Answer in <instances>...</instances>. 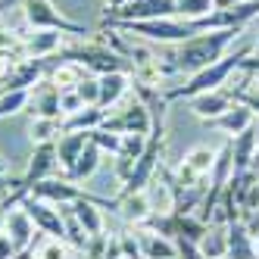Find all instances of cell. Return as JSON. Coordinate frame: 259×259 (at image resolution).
Returning a JSON list of instances; mask_svg holds the SVG:
<instances>
[{
    "mask_svg": "<svg viewBox=\"0 0 259 259\" xmlns=\"http://www.w3.org/2000/svg\"><path fill=\"white\" fill-rule=\"evenodd\" d=\"M244 28H219V31H203L194 34L191 41H184L175 47V72H188V75H197L206 66L219 63L225 57L228 44L237 38Z\"/></svg>",
    "mask_w": 259,
    "mask_h": 259,
    "instance_id": "obj_1",
    "label": "cell"
},
{
    "mask_svg": "<svg viewBox=\"0 0 259 259\" xmlns=\"http://www.w3.org/2000/svg\"><path fill=\"white\" fill-rule=\"evenodd\" d=\"M250 44L244 47H237L234 53H225L219 63L206 66L203 72H197V75L188 78V84H178V88H169L165 91V100H191L197 94H206V91H219V88H228V78H231V72L240 69V63H244L250 57Z\"/></svg>",
    "mask_w": 259,
    "mask_h": 259,
    "instance_id": "obj_2",
    "label": "cell"
},
{
    "mask_svg": "<svg viewBox=\"0 0 259 259\" xmlns=\"http://www.w3.org/2000/svg\"><path fill=\"white\" fill-rule=\"evenodd\" d=\"M60 60L78 63L94 75H109V72H132V60H125L119 50L109 44H78V47H66L57 53Z\"/></svg>",
    "mask_w": 259,
    "mask_h": 259,
    "instance_id": "obj_3",
    "label": "cell"
},
{
    "mask_svg": "<svg viewBox=\"0 0 259 259\" xmlns=\"http://www.w3.org/2000/svg\"><path fill=\"white\" fill-rule=\"evenodd\" d=\"M22 13H25V22L38 31H60V34H78L84 38L88 28L81 22H72L53 7V0H22Z\"/></svg>",
    "mask_w": 259,
    "mask_h": 259,
    "instance_id": "obj_4",
    "label": "cell"
},
{
    "mask_svg": "<svg viewBox=\"0 0 259 259\" xmlns=\"http://www.w3.org/2000/svg\"><path fill=\"white\" fill-rule=\"evenodd\" d=\"M159 156H162V135H150V138H147L144 153H141V156H138V162H135L132 175L125 178V188H122V194H119V197H128V194H141V191H147V184H150V178H153V175H156V169H159Z\"/></svg>",
    "mask_w": 259,
    "mask_h": 259,
    "instance_id": "obj_5",
    "label": "cell"
},
{
    "mask_svg": "<svg viewBox=\"0 0 259 259\" xmlns=\"http://www.w3.org/2000/svg\"><path fill=\"white\" fill-rule=\"evenodd\" d=\"M22 209L31 215V222H34V228H38V234H47V237H60V240H66L63 209H57L53 203L38 200V197H31V194L22 200Z\"/></svg>",
    "mask_w": 259,
    "mask_h": 259,
    "instance_id": "obj_6",
    "label": "cell"
},
{
    "mask_svg": "<svg viewBox=\"0 0 259 259\" xmlns=\"http://www.w3.org/2000/svg\"><path fill=\"white\" fill-rule=\"evenodd\" d=\"M175 16V0H128L116 13H109L106 19L113 22H150V19H169Z\"/></svg>",
    "mask_w": 259,
    "mask_h": 259,
    "instance_id": "obj_7",
    "label": "cell"
},
{
    "mask_svg": "<svg viewBox=\"0 0 259 259\" xmlns=\"http://www.w3.org/2000/svg\"><path fill=\"white\" fill-rule=\"evenodd\" d=\"M0 231L10 237V244L16 247V253L31 250V247H34V237H38V228H34V222H31V215H28L25 209H13V212H7L4 228H0Z\"/></svg>",
    "mask_w": 259,
    "mask_h": 259,
    "instance_id": "obj_8",
    "label": "cell"
},
{
    "mask_svg": "<svg viewBox=\"0 0 259 259\" xmlns=\"http://www.w3.org/2000/svg\"><path fill=\"white\" fill-rule=\"evenodd\" d=\"M53 169H57V141L38 144V147H34V153H31V159H28V169L22 175V188L31 191V184L50 178Z\"/></svg>",
    "mask_w": 259,
    "mask_h": 259,
    "instance_id": "obj_9",
    "label": "cell"
},
{
    "mask_svg": "<svg viewBox=\"0 0 259 259\" xmlns=\"http://www.w3.org/2000/svg\"><path fill=\"white\" fill-rule=\"evenodd\" d=\"M234 106V97L228 88H219V91H206V94H197L191 97V109L194 116H200L203 122H212L219 119L222 113H228V109Z\"/></svg>",
    "mask_w": 259,
    "mask_h": 259,
    "instance_id": "obj_10",
    "label": "cell"
},
{
    "mask_svg": "<svg viewBox=\"0 0 259 259\" xmlns=\"http://www.w3.org/2000/svg\"><path fill=\"white\" fill-rule=\"evenodd\" d=\"M256 116H253V109H247L244 103H234L228 113H222L219 119L209 122V128H215V132L222 135H228V138H237V135H244L247 128H253Z\"/></svg>",
    "mask_w": 259,
    "mask_h": 259,
    "instance_id": "obj_11",
    "label": "cell"
},
{
    "mask_svg": "<svg viewBox=\"0 0 259 259\" xmlns=\"http://www.w3.org/2000/svg\"><path fill=\"white\" fill-rule=\"evenodd\" d=\"M28 103H31L34 119H63V113H60V88L53 81H44L38 94L28 97Z\"/></svg>",
    "mask_w": 259,
    "mask_h": 259,
    "instance_id": "obj_12",
    "label": "cell"
},
{
    "mask_svg": "<svg viewBox=\"0 0 259 259\" xmlns=\"http://www.w3.org/2000/svg\"><path fill=\"white\" fill-rule=\"evenodd\" d=\"M60 31H38L22 44V60H47L53 53H60Z\"/></svg>",
    "mask_w": 259,
    "mask_h": 259,
    "instance_id": "obj_13",
    "label": "cell"
},
{
    "mask_svg": "<svg viewBox=\"0 0 259 259\" xmlns=\"http://www.w3.org/2000/svg\"><path fill=\"white\" fill-rule=\"evenodd\" d=\"M256 240L244 222H228V259H256Z\"/></svg>",
    "mask_w": 259,
    "mask_h": 259,
    "instance_id": "obj_14",
    "label": "cell"
},
{
    "mask_svg": "<svg viewBox=\"0 0 259 259\" xmlns=\"http://www.w3.org/2000/svg\"><path fill=\"white\" fill-rule=\"evenodd\" d=\"M88 144V132H66L60 141H57V162L66 169V175L72 172V165H75V159L81 156Z\"/></svg>",
    "mask_w": 259,
    "mask_h": 259,
    "instance_id": "obj_15",
    "label": "cell"
},
{
    "mask_svg": "<svg viewBox=\"0 0 259 259\" xmlns=\"http://www.w3.org/2000/svg\"><path fill=\"white\" fill-rule=\"evenodd\" d=\"M138 240H141L144 259H178V247L172 237H162L156 231H141Z\"/></svg>",
    "mask_w": 259,
    "mask_h": 259,
    "instance_id": "obj_16",
    "label": "cell"
},
{
    "mask_svg": "<svg viewBox=\"0 0 259 259\" xmlns=\"http://www.w3.org/2000/svg\"><path fill=\"white\" fill-rule=\"evenodd\" d=\"M103 119H106V109H100V106H81L78 113L66 116L60 125H63V132H97V128L103 125Z\"/></svg>",
    "mask_w": 259,
    "mask_h": 259,
    "instance_id": "obj_17",
    "label": "cell"
},
{
    "mask_svg": "<svg viewBox=\"0 0 259 259\" xmlns=\"http://www.w3.org/2000/svg\"><path fill=\"white\" fill-rule=\"evenodd\" d=\"M116 200H119V212L128 222H135V225H144V222L153 215V203H150V197H147V191L128 194V197H116Z\"/></svg>",
    "mask_w": 259,
    "mask_h": 259,
    "instance_id": "obj_18",
    "label": "cell"
},
{
    "mask_svg": "<svg viewBox=\"0 0 259 259\" xmlns=\"http://www.w3.org/2000/svg\"><path fill=\"white\" fill-rule=\"evenodd\" d=\"M128 88H132V81H128V72H109V75H100V109L119 103Z\"/></svg>",
    "mask_w": 259,
    "mask_h": 259,
    "instance_id": "obj_19",
    "label": "cell"
},
{
    "mask_svg": "<svg viewBox=\"0 0 259 259\" xmlns=\"http://www.w3.org/2000/svg\"><path fill=\"white\" fill-rule=\"evenodd\" d=\"M69 209H72V215L78 219V225L84 228L88 237L103 234V215H100V206H97V203L81 200V203H69Z\"/></svg>",
    "mask_w": 259,
    "mask_h": 259,
    "instance_id": "obj_20",
    "label": "cell"
},
{
    "mask_svg": "<svg viewBox=\"0 0 259 259\" xmlns=\"http://www.w3.org/2000/svg\"><path fill=\"white\" fill-rule=\"evenodd\" d=\"M100 156H103V150H100V147L88 138L81 156L75 159V165H72V172H69L66 178H69V181H84V178H91V175L100 169Z\"/></svg>",
    "mask_w": 259,
    "mask_h": 259,
    "instance_id": "obj_21",
    "label": "cell"
},
{
    "mask_svg": "<svg viewBox=\"0 0 259 259\" xmlns=\"http://www.w3.org/2000/svg\"><path fill=\"white\" fill-rule=\"evenodd\" d=\"M200 253L203 259H225L228 256V225L222 228V225H209V231L203 234L200 240Z\"/></svg>",
    "mask_w": 259,
    "mask_h": 259,
    "instance_id": "obj_22",
    "label": "cell"
},
{
    "mask_svg": "<svg viewBox=\"0 0 259 259\" xmlns=\"http://www.w3.org/2000/svg\"><path fill=\"white\" fill-rule=\"evenodd\" d=\"M215 7H212V0H175V16L178 19H203V16H209Z\"/></svg>",
    "mask_w": 259,
    "mask_h": 259,
    "instance_id": "obj_23",
    "label": "cell"
},
{
    "mask_svg": "<svg viewBox=\"0 0 259 259\" xmlns=\"http://www.w3.org/2000/svg\"><path fill=\"white\" fill-rule=\"evenodd\" d=\"M28 106V91H4L0 94V119L16 116Z\"/></svg>",
    "mask_w": 259,
    "mask_h": 259,
    "instance_id": "obj_24",
    "label": "cell"
},
{
    "mask_svg": "<svg viewBox=\"0 0 259 259\" xmlns=\"http://www.w3.org/2000/svg\"><path fill=\"white\" fill-rule=\"evenodd\" d=\"M60 122H63V119H34V122H31V141H34V144L53 141V138L63 132Z\"/></svg>",
    "mask_w": 259,
    "mask_h": 259,
    "instance_id": "obj_25",
    "label": "cell"
},
{
    "mask_svg": "<svg viewBox=\"0 0 259 259\" xmlns=\"http://www.w3.org/2000/svg\"><path fill=\"white\" fill-rule=\"evenodd\" d=\"M34 259H69L66 240L60 237H44L38 247H34Z\"/></svg>",
    "mask_w": 259,
    "mask_h": 259,
    "instance_id": "obj_26",
    "label": "cell"
},
{
    "mask_svg": "<svg viewBox=\"0 0 259 259\" xmlns=\"http://www.w3.org/2000/svg\"><path fill=\"white\" fill-rule=\"evenodd\" d=\"M75 91L84 100V106H100V75H84Z\"/></svg>",
    "mask_w": 259,
    "mask_h": 259,
    "instance_id": "obj_27",
    "label": "cell"
},
{
    "mask_svg": "<svg viewBox=\"0 0 259 259\" xmlns=\"http://www.w3.org/2000/svg\"><path fill=\"white\" fill-rule=\"evenodd\" d=\"M81 106H84V100L78 97V91H75V88H69V91H60V113H63V116H72V113H78Z\"/></svg>",
    "mask_w": 259,
    "mask_h": 259,
    "instance_id": "obj_28",
    "label": "cell"
},
{
    "mask_svg": "<svg viewBox=\"0 0 259 259\" xmlns=\"http://www.w3.org/2000/svg\"><path fill=\"white\" fill-rule=\"evenodd\" d=\"M119 247H122V256L125 259H144V250H141L138 234H119Z\"/></svg>",
    "mask_w": 259,
    "mask_h": 259,
    "instance_id": "obj_29",
    "label": "cell"
},
{
    "mask_svg": "<svg viewBox=\"0 0 259 259\" xmlns=\"http://www.w3.org/2000/svg\"><path fill=\"white\" fill-rule=\"evenodd\" d=\"M13 256H16V247L10 244V237L0 231V259H13Z\"/></svg>",
    "mask_w": 259,
    "mask_h": 259,
    "instance_id": "obj_30",
    "label": "cell"
},
{
    "mask_svg": "<svg viewBox=\"0 0 259 259\" xmlns=\"http://www.w3.org/2000/svg\"><path fill=\"white\" fill-rule=\"evenodd\" d=\"M240 72H247V75H259V57H253V53H250V57L240 63Z\"/></svg>",
    "mask_w": 259,
    "mask_h": 259,
    "instance_id": "obj_31",
    "label": "cell"
},
{
    "mask_svg": "<svg viewBox=\"0 0 259 259\" xmlns=\"http://www.w3.org/2000/svg\"><path fill=\"white\" fill-rule=\"evenodd\" d=\"M103 259H125V256H122V247H119V237H113V240L106 244V256H103Z\"/></svg>",
    "mask_w": 259,
    "mask_h": 259,
    "instance_id": "obj_32",
    "label": "cell"
},
{
    "mask_svg": "<svg viewBox=\"0 0 259 259\" xmlns=\"http://www.w3.org/2000/svg\"><path fill=\"white\" fill-rule=\"evenodd\" d=\"M125 4H128V0H106V16H109V13H116V10H122Z\"/></svg>",
    "mask_w": 259,
    "mask_h": 259,
    "instance_id": "obj_33",
    "label": "cell"
},
{
    "mask_svg": "<svg viewBox=\"0 0 259 259\" xmlns=\"http://www.w3.org/2000/svg\"><path fill=\"white\" fill-rule=\"evenodd\" d=\"M234 4H244V0H212L215 10H228V7H234Z\"/></svg>",
    "mask_w": 259,
    "mask_h": 259,
    "instance_id": "obj_34",
    "label": "cell"
},
{
    "mask_svg": "<svg viewBox=\"0 0 259 259\" xmlns=\"http://www.w3.org/2000/svg\"><path fill=\"white\" fill-rule=\"evenodd\" d=\"M7 47H10V34L0 28V50H7Z\"/></svg>",
    "mask_w": 259,
    "mask_h": 259,
    "instance_id": "obj_35",
    "label": "cell"
},
{
    "mask_svg": "<svg viewBox=\"0 0 259 259\" xmlns=\"http://www.w3.org/2000/svg\"><path fill=\"white\" fill-rule=\"evenodd\" d=\"M13 259H34V247H31V250H22V253H16Z\"/></svg>",
    "mask_w": 259,
    "mask_h": 259,
    "instance_id": "obj_36",
    "label": "cell"
},
{
    "mask_svg": "<svg viewBox=\"0 0 259 259\" xmlns=\"http://www.w3.org/2000/svg\"><path fill=\"white\" fill-rule=\"evenodd\" d=\"M16 4H22V0H0V10H10V7H16Z\"/></svg>",
    "mask_w": 259,
    "mask_h": 259,
    "instance_id": "obj_37",
    "label": "cell"
},
{
    "mask_svg": "<svg viewBox=\"0 0 259 259\" xmlns=\"http://www.w3.org/2000/svg\"><path fill=\"white\" fill-rule=\"evenodd\" d=\"M0 184H7V169H4V159H0Z\"/></svg>",
    "mask_w": 259,
    "mask_h": 259,
    "instance_id": "obj_38",
    "label": "cell"
},
{
    "mask_svg": "<svg viewBox=\"0 0 259 259\" xmlns=\"http://www.w3.org/2000/svg\"><path fill=\"white\" fill-rule=\"evenodd\" d=\"M253 135H256V144H259V116H256V122H253Z\"/></svg>",
    "mask_w": 259,
    "mask_h": 259,
    "instance_id": "obj_39",
    "label": "cell"
},
{
    "mask_svg": "<svg viewBox=\"0 0 259 259\" xmlns=\"http://www.w3.org/2000/svg\"><path fill=\"white\" fill-rule=\"evenodd\" d=\"M253 57H259V38H256V44H253Z\"/></svg>",
    "mask_w": 259,
    "mask_h": 259,
    "instance_id": "obj_40",
    "label": "cell"
},
{
    "mask_svg": "<svg viewBox=\"0 0 259 259\" xmlns=\"http://www.w3.org/2000/svg\"><path fill=\"white\" fill-rule=\"evenodd\" d=\"M253 81H256V84H259V75H253Z\"/></svg>",
    "mask_w": 259,
    "mask_h": 259,
    "instance_id": "obj_41",
    "label": "cell"
},
{
    "mask_svg": "<svg viewBox=\"0 0 259 259\" xmlns=\"http://www.w3.org/2000/svg\"><path fill=\"white\" fill-rule=\"evenodd\" d=\"M253 240H256V244H259V234H256V237H253Z\"/></svg>",
    "mask_w": 259,
    "mask_h": 259,
    "instance_id": "obj_42",
    "label": "cell"
}]
</instances>
